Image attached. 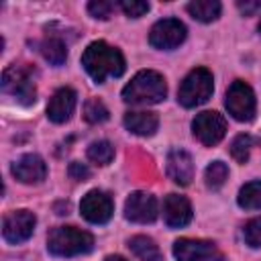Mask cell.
Segmentation results:
<instances>
[{
  "label": "cell",
  "mask_w": 261,
  "mask_h": 261,
  "mask_svg": "<svg viewBox=\"0 0 261 261\" xmlns=\"http://www.w3.org/2000/svg\"><path fill=\"white\" fill-rule=\"evenodd\" d=\"M163 220L169 228H181L192 220V204L186 196L169 194L163 200Z\"/></svg>",
  "instance_id": "obj_15"
},
{
  "label": "cell",
  "mask_w": 261,
  "mask_h": 261,
  "mask_svg": "<svg viewBox=\"0 0 261 261\" xmlns=\"http://www.w3.org/2000/svg\"><path fill=\"white\" fill-rule=\"evenodd\" d=\"M84 118H86L90 124L104 122V120H108V108L104 106L102 100L90 98V100L84 104Z\"/></svg>",
  "instance_id": "obj_24"
},
{
  "label": "cell",
  "mask_w": 261,
  "mask_h": 261,
  "mask_svg": "<svg viewBox=\"0 0 261 261\" xmlns=\"http://www.w3.org/2000/svg\"><path fill=\"white\" fill-rule=\"evenodd\" d=\"M253 145H255V139L253 137H249V135H237L232 139V143H230V155L234 157V161L247 163Z\"/></svg>",
  "instance_id": "obj_23"
},
{
  "label": "cell",
  "mask_w": 261,
  "mask_h": 261,
  "mask_svg": "<svg viewBox=\"0 0 261 261\" xmlns=\"http://www.w3.org/2000/svg\"><path fill=\"white\" fill-rule=\"evenodd\" d=\"M94 237L75 226H57L47 237V251L55 257H75L92 251Z\"/></svg>",
  "instance_id": "obj_3"
},
{
  "label": "cell",
  "mask_w": 261,
  "mask_h": 261,
  "mask_svg": "<svg viewBox=\"0 0 261 261\" xmlns=\"http://www.w3.org/2000/svg\"><path fill=\"white\" fill-rule=\"evenodd\" d=\"M220 2L218 0H194L188 4V12L192 14V18L200 20V22H212L220 16Z\"/></svg>",
  "instance_id": "obj_20"
},
{
  "label": "cell",
  "mask_w": 261,
  "mask_h": 261,
  "mask_svg": "<svg viewBox=\"0 0 261 261\" xmlns=\"http://www.w3.org/2000/svg\"><path fill=\"white\" fill-rule=\"evenodd\" d=\"M82 65L96 84H104L108 77H120L126 69L122 53L104 41H94L86 47L82 53Z\"/></svg>",
  "instance_id": "obj_1"
},
{
  "label": "cell",
  "mask_w": 261,
  "mask_h": 261,
  "mask_svg": "<svg viewBox=\"0 0 261 261\" xmlns=\"http://www.w3.org/2000/svg\"><path fill=\"white\" fill-rule=\"evenodd\" d=\"M80 212H82V216L88 222H92V224H104V222H108L112 218L114 202H112V198L106 192L92 190V192H88L82 198Z\"/></svg>",
  "instance_id": "obj_11"
},
{
  "label": "cell",
  "mask_w": 261,
  "mask_h": 261,
  "mask_svg": "<svg viewBox=\"0 0 261 261\" xmlns=\"http://www.w3.org/2000/svg\"><path fill=\"white\" fill-rule=\"evenodd\" d=\"M212 90H214L212 73L206 67H196L184 77L177 90V100L184 108H196L210 100Z\"/></svg>",
  "instance_id": "obj_4"
},
{
  "label": "cell",
  "mask_w": 261,
  "mask_h": 261,
  "mask_svg": "<svg viewBox=\"0 0 261 261\" xmlns=\"http://www.w3.org/2000/svg\"><path fill=\"white\" fill-rule=\"evenodd\" d=\"M37 218L33 212L29 210H14L10 214L4 216L2 220V237L6 243L10 245H18L31 239L33 230H35Z\"/></svg>",
  "instance_id": "obj_10"
},
{
  "label": "cell",
  "mask_w": 261,
  "mask_h": 261,
  "mask_svg": "<svg viewBox=\"0 0 261 261\" xmlns=\"http://www.w3.org/2000/svg\"><path fill=\"white\" fill-rule=\"evenodd\" d=\"M75 102H77V94L71 88H59L47 104V118L55 124L67 122L75 110Z\"/></svg>",
  "instance_id": "obj_14"
},
{
  "label": "cell",
  "mask_w": 261,
  "mask_h": 261,
  "mask_svg": "<svg viewBox=\"0 0 261 261\" xmlns=\"http://www.w3.org/2000/svg\"><path fill=\"white\" fill-rule=\"evenodd\" d=\"M114 2H108V0H92L88 4V12L94 16V18H100V20H108L114 12Z\"/></svg>",
  "instance_id": "obj_27"
},
{
  "label": "cell",
  "mask_w": 261,
  "mask_h": 261,
  "mask_svg": "<svg viewBox=\"0 0 261 261\" xmlns=\"http://www.w3.org/2000/svg\"><path fill=\"white\" fill-rule=\"evenodd\" d=\"M167 94V86L161 73L153 69H143L133 75V80L122 88V100L135 106L159 104Z\"/></svg>",
  "instance_id": "obj_2"
},
{
  "label": "cell",
  "mask_w": 261,
  "mask_h": 261,
  "mask_svg": "<svg viewBox=\"0 0 261 261\" xmlns=\"http://www.w3.org/2000/svg\"><path fill=\"white\" fill-rule=\"evenodd\" d=\"M184 39H186V27L177 18L157 20L151 27V33H149L151 47L161 49V51H171V49L179 47L184 43Z\"/></svg>",
  "instance_id": "obj_9"
},
{
  "label": "cell",
  "mask_w": 261,
  "mask_h": 261,
  "mask_svg": "<svg viewBox=\"0 0 261 261\" xmlns=\"http://www.w3.org/2000/svg\"><path fill=\"white\" fill-rule=\"evenodd\" d=\"M239 206L245 210H261V181H249L241 188Z\"/></svg>",
  "instance_id": "obj_21"
},
{
  "label": "cell",
  "mask_w": 261,
  "mask_h": 261,
  "mask_svg": "<svg viewBox=\"0 0 261 261\" xmlns=\"http://www.w3.org/2000/svg\"><path fill=\"white\" fill-rule=\"evenodd\" d=\"M259 33H261V22H259Z\"/></svg>",
  "instance_id": "obj_32"
},
{
  "label": "cell",
  "mask_w": 261,
  "mask_h": 261,
  "mask_svg": "<svg viewBox=\"0 0 261 261\" xmlns=\"http://www.w3.org/2000/svg\"><path fill=\"white\" fill-rule=\"evenodd\" d=\"M104 261H126L124 257H120V255H108Z\"/></svg>",
  "instance_id": "obj_31"
},
{
  "label": "cell",
  "mask_w": 261,
  "mask_h": 261,
  "mask_svg": "<svg viewBox=\"0 0 261 261\" xmlns=\"http://www.w3.org/2000/svg\"><path fill=\"white\" fill-rule=\"evenodd\" d=\"M226 110L228 114L239 120V122H249L255 116L257 110V102H255V94L251 90V86L243 80H234L230 84V88L226 90Z\"/></svg>",
  "instance_id": "obj_6"
},
{
  "label": "cell",
  "mask_w": 261,
  "mask_h": 261,
  "mask_svg": "<svg viewBox=\"0 0 261 261\" xmlns=\"http://www.w3.org/2000/svg\"><path fill=\"white\" fill-rule=\"evenodd\" d=\"M69 177L75 179V181H86L90 177V169L86 163H80V161H71L69 163V169H67Z\"/></svg>",
  "instance_id": "obj_29"
},
{
  "label": "cell",
  "mask_w": 261,
  "mask_h": 261,
  "mask_svg": "<svg viewBox=\"0 0 261 261\" xmlns=\"http://www.w3.org/2000/svg\"><path fill=\"white\" fill-rule=\"evenodd\" d=\"M243 237H245V243L253 249H259L261 247V216L249 220L243 228Z\"/></svg>",
  "instance_id": "obj_26"
},
{
  "label": "cell",
  "mask_w": 261,
  "mask_h": 261,
  "mask_svg": "<svg viewBox=\"0 0 261 261\" xmlns=\"http://www.w3.org/2000/svg\"><path fill=\"white\" fill-rule=\"evenodd\" d=\"M173 257L177 261H226L214 243L202 239H177L173 243Z\"/></svg>",
  "instance_id": "obj_7"
},
{
  "label": "cell",
  "mask_w": 261,
  "mask_h": 261,
  "mask_svg": "<svg viewBox=\"0 0 261 261\" xmlns=\"http://www.w3.org/2000/svg\"><path fill=\"white\" fill-rule=\"evenodd\" d=\"M192 133L194 137L206 145V147H214L218 145L224 135H226V120L222 114L214 112V110H206L200 112L194 120H192Z\"/></svg>",
  "instance_id": "obj_8"
},
{
  "label": "cell",
  "mask_w": 261,
  "mask_h": 261,
  "mask_svg": "<svg viewBox=\"0 0 261 261\" xmlns=\"http://www.w3.org/2000/svg\"><path fill=\"white\" fill-rule=\"evenodd\" d=\"M237 6H239V10L245 16H251V14H255V12L261 10V2H249V0H245V2H239Z\"/></svg>",
  "instance_id": "obj_30"
},
{
  "label": "cell",
  "mask_w": 261,
  "mask_h": 261,
  "mask_svg": "<svg viewBox=\"0 0 261 261\" xmlns=\"http://www.w3.org/2000/svg\"><path fill=\"white\" fill-rule=\"evenodd\" d=\"M114 157V147L110 141H94L88 147V159L96 165H108Z\"/></svg>",
  "instance_id": "obj_22"
},
{
  "label": "cell",
  "mask_w": 261,
  "mask_h": 261,
  "mask_svg": "<svg viewBox=\"0 0 261 261\" xmlns=\"http://www.w3.org/2000/svg\"><path fill=\"white\" fill-rule=\"evenodd\" d=\"M41 55L55 67L63 65L65 59H67V45L61 37L57 35H47L41 43Z\"/></svg>",
  "instance_id": "obj_18"
},
{
  "label": "cell",
  "mask_w": 261,
  "mask_h": 261,
  "mask_svg": "<svg viewBox=\"0 0 261 261\" xmlns=\"http://www.w3.org/2000/svg\"><path fill=\"white\" fill-rule=\"evenodd\" d=\"M124 126L139 137H151L155 135L159 126V116L149 110H133L124 114Z\"/></svg>",
  "instance_id": "obj_17"
},
{
  "label": "cell",
  "mask_w": 261,
  "mask_h": 261,
  "mask_svg": "<svg viewBox=\"0 0 261 261\" xmlns=\"http://www.w3.org/2000/svg\"><path fill=\"white\" fill-rule=\"evenodd\" d=\"M167 175L177 186H188L194 179V161L188 151L184 149H171L167 153Z\"/></svg>",
  "instance_id": "obj_16"
},
{
  "label": "cell",
  "mask_w": 261,
  "mask_h": 261,
  "mask_svg": "<svg viewBox=\"0 0 261 261\" xmlns=\"http://www.w3.org/2000/svg\"><path fill=\"white\" fill-rule=\"evenodd\" d=\"M2 92L12 96L18 104L31 106L37 100V86L33 71L27 65H10L2 71Z\"/></svg>",
  "instance_id": "obj_5"
},
{
  "label": "cell",
  "mask_w": 261,
  "mask_h": 261,
  "mask_svg": "<svg viewBox=\"0 0 261 261\" xmlns=\"http://www.w3.org/2000/svg\"><path fill=\"white\" fill-rule=\"evenodd\" d=\"M157 214H159V210H157V200L153 194L133 192L124 202V216L130 222L147 224V222H153L157 218Z\"/></svg>",
  "instance_id": "obj_12"
},
{
  "label": "cell",
  "mask_w": 261,
  "mask_h": 261,
  "mask_svg": "<svg viewBox=\"0 0 261 261\" xmlns=\"http://www.w3.org/2000/svg\"><path fill=\"white\" fill-rule=\"evenodd\" d=\"M228 177V167L222 161H212L206 167V186L212 190H218Z\"/></svg>",
  "instance_id": "obj_25"
},
{
  "label": "cell",
  "mask_w": 261,
  "mask_h": 261,
  "mask_svg": "<svg viewBox=\"0 0 261 261\" xmlns=\"http://www.w3.org/2000/svg\"><path fill=\"white\" fill-rule=\"evenodd\" d=\"M128 249L133 251V255L141 261H163V255L159 251V247L155 245L153 239L137 234L133 239H128Z\"/></svg>",
  "instance_id": "obj_19"
},
{
  "label": "cell",
  "mask_w": 261,
  "mask_h": 261,
  "mask_svg": "<svg viewBox=\"0 0 261 261\" xmlns=\"http://www.w3.org/2000/svg\"><path fill=\"white\" fill-rule=\"evenodd\" d=\"M118 6L128 18H139L149 12V2H143V0H122Z\"/></svg>",
  "instance_id": "obj_28"
},
{
  "label": "cell",
  "mask_w": 261,
  "mask_h": 261,
  "mask_svg": "<svg viewBox=\"0 0 261 261\" xmlns=\"http://www.w3.org/2000/svg\"><path fill=\"white\" fill-rule=\"evenodd\" d=\"M12 175L20 184H41L47 177V163L37 153H27L12 163Z\"/></svg>",
  "instance_id": "obj_13"
}]
</instances>
